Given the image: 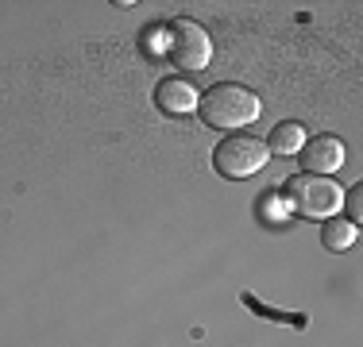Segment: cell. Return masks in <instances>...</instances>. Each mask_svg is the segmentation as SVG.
Wrapping results in <instances>:
<instances>
[{"label":"cell","mask_w":363,"mask_h":347,"mask_svg":"<svg viewBox=\"0 0 363 347\" xmlns=\"http://www.w3.org/2000/svg\"><path fill=\"white\" fill-rule=\"evenodd\" d=\"M259 112H263V101L236 81L213 85V89L201 93V101H197V116L209 127H217V132H240V127L255 124Z\"/></svg>","instance_id":"obj_1"},{"label":"cell","mask_w":363,"mask_h":347,"mask_svg":"<svg viewBox=\"0 0 363 347\" xmlns=\"http://www.w3.org/2000/svg\"><path fill=\"white\" fill-rule=\"evenodd\" d=\"M282 197L298 216H313V220H328V216L340 212L344 189L336 186L333 178H321V174H294V178L282 186Z\"/></svg>","instance_id":"obj_2"},{"label":"cell","mask_w":363,"mask_h":347,"mask_svg":"<svg viewBox=\"0 0 363 347\" xmlns=\"http://www.w3.org/2000/svg\"><path fill=\"white\" fill-rule=\"evenodd\" d=\"M162 58H167L174 69H189V74L205 69V66H209V58H213L209 31H205L197 20L167 23V55H162Z\"/></svg>","instance_id":"obj_3"},{"label":"cell","mask_w":363,"mask_h":347,"mask_svg":"<svg viewBox=\"0 0 363 347\" xmlns=\"http://www.w3.org/2000/svg\"><path fill=\"white\" fill-rule=\"evenodd\" d=\"M267 159H271V151H267L263 139L244 135V132H236V135L220 139L217 151H213V166H217V170L224 174V178H232V181L259 174V170L267 166Z\"/></svg>","instance_id":"obj_4"},{"label":"cell","mask_w":363,"mask_h":347,"mask_svg":"<svg viewBox=\"0 0 363 347\" xmlns=\"http://www.w3.org/2000/svg\"><path fill=\"white\" fill-rule=\"evenodd\" d=\"M301 166H306V174H321V178H328V174H336L344 166V159H348V151H344V143L336 135H313L306 139V147H301Z\"/></svg>","instance_id":"obj_5"},{"label":"cell","mask_w":363,"mask_h":347,"mask_svg":"<svg viewBox=\"0 0 363 347\" xmlns=\"http://www.w3.org/2000/svg\"><path fill=\"white\" fill-rule=\"evenodd\" d=\"M197 101H201V93L194 89L186 74H170L155 85V104L167 116H189V112H197Z\"/></svg>","instance_id":"obj_6"},{"label":"cell","mask_w":363,"mask_h":347,"mask_svg":"<svg viewBox=\"0 0 363 347\" xmlns=\"http://www.w3.org/2000/svg\"><path fill=\"white\" fill-rule=\"evenodd\" d=\"M359 228L348 220H340V216H328V220L321 224V247L333 251V255H340V251H348L352 243H356Z\"/></svg>","instance_id":"obj_7"},{"label":"cell","mask_w":363,"mask_h":347,"mask_svg":"<svg viewBox=\"0 0 363 347\" xmlns=\"http://www.w3.org/2000/svg\"><path fill=\"white\" fill-rule=\"evenodd\" d=\"M309 132L298 124V120H286V124H279L271 132V143H267V151L271 154H298L301 147H306Z\"/></svg>","instance_id":"obj_8"},{"label":"cell","mask_w":363,"mask_h":347,"mask_svg":"<svg viewBox=\"0 0 363 347\" xmlns=\"http://www.w3.org/2000/svg\"><path fill=\"white\" fill-rule=\"evenodd\" d=\"M244 305L247 309H255L263 320H286V324H294V328H306L309 324V317H301V312H282V309H267L259 297H252V293H244Z\"/></svg>","instance_id":"obj_9"},{"label":"cell","mask_w":363,"mask_h":347,"mask_svg":"<svg viewBox=\"0 0 363 347\" xmlns=\"http://www.w3.org/2000/svg\"><path fill=\"white\" fill-rule=\"evenodd\" d=\"M344 208H348V224H356L359 228V220H363V186H352V189H344Z\"/></svg>","instance_id":"obj_10"},{"label":"cell","mask_w":363,"mask_h":347,"mask_svg":"<svg viewBox=\"0 0 363 347\" xmlns=\"http://www.w3.org/2000/svg\"><path fill=\"white\" fill-rule=\"evenodd\" d=\"M143 47L151 55H167V28H147L143 31Z\"/></svg>","instance_id":"obj_11"}]
</instances>
